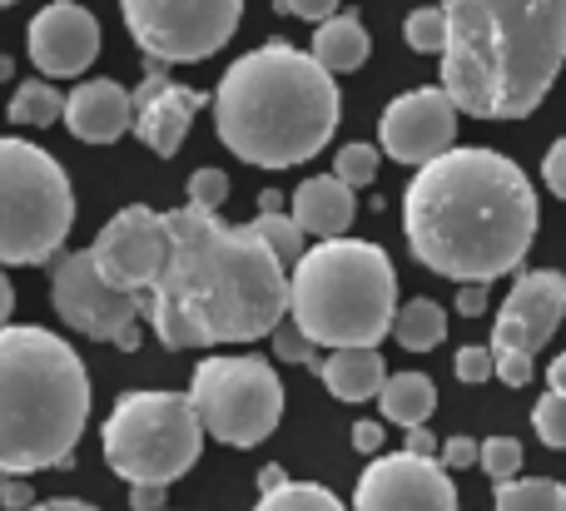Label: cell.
<instances>
[{
	"instance_id": "30bf717a",
	"label": "cell",
	"mask_w": 566,
	"mask_h": 511,
	"mask_svg": "<svg viewBox=\"0 0 566 511\" xmlns=\"http://www.w3.org/2000/svg\"><path fill=\"white\" fill-rule=\"evenodd\" d=\"M135 45L159 65H195L229 45L244 0H119Z\"/></svg>"
},
{
	"instance_id": "8992f818",
	"label": "cell",
	"mask_w": 566,
	"mask_h": 511,
	"mask_svg": "<svg viewBox=\"0 0 566 511\" xmlns=\"http://www.w3.org/2000/svg\"><path fill=\"white\" fill-rule=\"evenodd\" d=\"M289 318L318 348H378L398 318L392 258L368 238H323L289 274Z\"/></svg>"
},
{
	"instance_id": "5b68a950",
	"label": "cell",
	"mask_w": 566,
	"mask_h": 511,
	"mask_svg": "<svg viewBox=\"0 0 566 511\" xmlns=\"http://www.w3.org/2000/svg\"><path fill=\"white\" fill-rule=\"evenodd\" d=\"M90 423V373L50 328H0V472L65 467Z\"/></svg>"
},
{
	"instance_id": "2e32d148",
	"label": "cell",
	"mask_w": 566,
	"mask_h": 511,
	"mask_svg": "<svg viewBox=\"0 0 566 511\" xmlns=\"http://www.w3.org/2000/svg\"><path fill=\"white\" fill-rule=\"evenodd\" d=\"M566 318V278L552 268H532L512 284L507 304L497 313L492 328V348H522L537 358V348L557 333V323Z\"/></svg>"
},
{
	"instance_id": "f35d334b",
	"label": "cell",
	"mask_w": 566,
	"mask_h": 511,
	"mask_svg": "<svg viewBox=\"0 0 566 511\" xmlns=\"http://www.w3.org/2000/svg\"><path fill=\"white\" fill-rule=\"evenodd\" d=\"M129 507L135 511H165V482H129Z\"/></svg>"
},
{
	"instance_id": "bcb514c9",
	"label": "cell",
	"mask_w": 566,
	"mask_h": 511,
	"mask_svg": "<svg viewBox=\"0 0 566 511\" xmlns=\"http://www.w3.org/2000/svg\"><path fill=\"white\" fill-rule=\"evenodd\" d=\"M547 383H552V393H566V353L547 368Z\"/></svg>"
},
{
	"instance_id": "1f68e13d",
	"label": "cell",
	"mask_w": 566,
	"mask_h": 511,
	"mask_svg": "<svg viewBox=\"0 0 566 511\" xmlns=\"http://www.w3.org/2000/svg\"><path fill=\"white\" fill-rule=\"evenodd\" d=\"M274 353L283 358V363H308V368H323L318 358V343H313L308 333H303L293 318H283V323L274 328Z\"/></svg>"
},
{
	"instance_id": "ba28073f",
	"label": "cell",
	"mask_w": 566,
	"mask_h": 511,
	"mask_svg": "<svg viewBox=\"0 0 566 511\" xmlns=\"http://www.w3.org/2000/svg\"><path fill=\"white\" fill-rule=\"evenodd\" d=\"M199 447L205 417L189 393H125L105 423V462L125 482H179Z\"/></svg>"
},
{
	"instance_id": "7a4b0ae2",
	"label": "cell",
	"mask_w": 566,
	"mask_h": 511,
	"mask_svg": "<svg viewBox=\"0 0 566 511\" xmlns=\"http://www.w3.org/2000/svg\"><path fill=\"white\" fill-rule=\"evenodd\" d=\"M402 234L422 268L458 284H492L512 274L537 238V189L497 149L452 145L412 174Z\"/></svg>"
},
{
	"instance_id": "e0dca14e",
	"label": "cell",
	"mask_w": 566,
	"mask_h": 511,
	"mask_svg": "<svg viewBox=\"0 0 566 511\" xmlns=\"http://www.w3.org/2000/svg\"><path fill=\"white\" fill-rule=\"evenodd\" d=\"M165 70L169 65L155 60L145 85L135 89V135H139V145H149L159 159H175L179 145H185V135H189V125H195L199 105H209V99L199 95V89L175 85Z\"/></svg>"
},
{
	"instance_id": "603a6c76",
	"label": "cell",
	"mask_w": 566,
	"mask_h": 511,
	"mask_svg": "<svg viewBox=\"0 0 566 511\" xmlns=\"http://www.w3.org/2000/svg\"><path fill=\"white\" fill-rule=\"evenodd\" d=\"M392 338H398L408 353H432V348L448 338V313H442L432 298H412V304H402L398 318H392Z\"/></svg>"
},
{
	"instance_id": "c3c4849f",
	"label": "cell",
	"mask_w": 566,
	"mask_h": 511,
	"mask_svg": "<svg viewBox=\"0 0 566 511\" xmlns=\"http://www.w3.org/2000/svg\"><path fill=\"white\" fill-rule=\"evenodd\" d=\"M10 75H15V65H10L6 55H0V79H10Z\"/></svg>"
},
{
	"instance_id": "5bb4252c",
	"label": "cell",
	"mask_w": 566,
	"mask_h": 511,
	"mask_svg": "<svg viewBox=\"0 0 566 511\" xmlns=\"http://www.w3.org/2000/svg\"><path fill=\"white\" fill-rule=\"evenodd\" d=\"M458 99L448 95L442 85L428 89H408L398 95L378 119V145L388 159L398 164H428V159L448 155L452 139H458Z\"/></svg>"
},
{
	"instance_id": "484cf974",
	"label": "cell",
	"mask_w": 566,
	"mask_h": 511,
	"mask_svg": "<svg viewBox=\"0 0 566 511\" xmlns=\"http://www.w3.org/2000/svg\"><path fill=\"white\" fill-rule=\"evenodd\" d=\"M254 511H348V507L318 482H283L274 492L259 497Z\"/></svg>"
},
{
	"instance_id": "52a82bcc",
	"label": "cell",
	"mask_w": 566,
	"mask_h": 511,
	"mask_svg": "<svg viewBox=\"0 0 566 511\" xmlns=\"http://www.w3.org/2000/svg\"><path fill=\"white\" fill-rule=\"evenodd\" d=\"M75 228V189L55 155L0 135V264H50Z\"/></svg>"
},
{
	"instance_id": "7402d4cb",
	"label": "cell",
	"mask_w": 566,
	"mask_h": 511,
	"mask_svg": "<svg viewBox=\"0 0 566 511\" xmlns=\"http://www.w3.org/2000/svg\"><path fill=\"white\" fill-rule=\"evenodd\" d=\"M378 407H382V423H398L408 433V427H422L432 417L438 387H432L428 373H392L378 393Z\"/></svg>"
},
{
	"instance_id": "4dcf8cb0",
	"label": "cell",
	"mask_w": 566,
	"mask_h": 511,
	"mask_svg": "<svg viewBox=\"0 0 566 511\" xmlns=\"http://www.w3.org/2000/svg\"><path fill=\"white\" fill-rule=\"evenodd\" d=\"M532 427L547 447L566 453V393H547L537 407H532Z\"/></svg>"
},
{
	"instance_id": "d6a6232c",
	"label": "cell",
	"mask_w": 566,
	"mask_h": 511,
	"mask_svg": "<svg viewBox=\"0 0 566 511\" xmlns=\"http://www.w3.org/2000/svg\"><path fill=\"white\" fill-rule=\"evenodd\" d=\"M229 199V174L224 169H195L189 174V204H199V209H214L219 214V204Z\"/></svg>"
},
{
	"instance_id": "ffe728a7",
	"label": "cell",
	"mask_w": 566,
	"mask_h": 511,
	"mask_svg": "<svg viewBox=\"0 0 566 511\" xmlns=\"http://www.w3.org/2000/svg\"><path fill=\"white\" fill-rule=\"evenodd\" d=\"M318 377L338 403H368V397L382 393L388 368H382L378 348H333V353L323 358Z\"/></svg>"
},
{
	"instance_id": "6da1fadb",
	"label": "cell",
	"mask_w": 566,
	"mask_h": 511,
	"mask_svg": "<svg viewBox=\"0 0 566 511\" xmlns=\"http://www.w3.org/2000/svg\"><path fill=\"white\" fill-rule=\"evenodd\" d=\"M175 258L165 278L149 288V328L179 348L254 343L289 318V268L254 224H219L214 209L185 204L169 214Z\"/></svg>"
},
{
	"instance_id": "d590c367",
	"label": "cell",
	"mask_w": 566,
	"mask_h": 511,
	"mask_svg": "<svg viewBox=\"0 0 566 511\" xmlns=\"http://www.w3.org/2000/svg\"><path fill=\"white\" fill-rule=\"evenodd\" d=\"M542 179H547V189L566 204V135L547 149V159H542Z\"/></svg>"
},
{
	"instance_id": "ac0fdd59",
	"label": "cell",
	"mask_w": 566,
	"mask_h": 511,
	"mask_svg": "<svg viewBox=\"0 0 566 511\" xmlns=\"http://www.w3.org/2000/svg\"><path fill=\"white\" fill-rule=\"evenodd\" d=\"M65 125L85 145H115L125 129H135V95L115 79H85L65 95Z\"/></svg>"
},
{
	"instance_id": "836d02e7",
	"label": "cell",
	"mask_w": 566,
	"mask_h": 511,
	"mask_svg": "<svg viewBox=\"0 0 566 511\" xmlns=\"http://www.w3.org/2000/svg\"><path fill=\"white\" fill-rule=\"evenodd\" d=\"M452 368H458L462 383H488V377H497V353L482 348V343H472V348H462Z\"/></svg>"
},
{
	"instance_id": "f546056e",
	"label": "cell",
	"mask_w": 566,
	"mask_h": 511,
	"mask_svg": "<svg viewBox=\"0 0 566 511\" xmlns=\"http://www.w3.org/2000/svg\"><path fill=\"white\" fill-rule=\"evenodd\" d=\"M482 472L492 477V482H512V477L522 472V443L517 437H488L482 443Z\"/></svg>"
},
{
	"instance_id": "d6986e66",
	"label": "cell",
	"mask_w": 566,
	"mask_h": 511,
	"mask_svg": "<svg viewBox=\"0 0 566 511\" xmlns=\"http://www.w3.org/2000/svg\"><path fill=\"white\" fill-rule=\"evenodd\" d=\"M353 214H358V204H353V184L338 179V174H313L308 184L293 189V219L318 238H343L348 224H353Z\"/></svg>"
},
{
	"instance_id": "7dc6e473",
	"label": "cell",
	"mask_w": 566,
	"mask_h": 511,
	"mask_svg": "<svg viewBox=\"0 0 566 511\" xmlns=\"http://www.w3.org/2000/svg\"><path fill=\"white\" fill-rule=\"evenodd\" d=\"M289 482V477L279 472V467H264V472H259V492H274V487H283Z\"/></svg>"
},
{
	"instance_id": "681fc988",
	"label": "cell",
	"mask_w": 566,
	"mask_h": 511,
	"mask_svg": "<svg viewBox=\"0 0 566 511\" xmlns=\"http://www.w3.org/2000/svg\"><path fill=\"white\" fill-rule=\"evenodd\" d=\"M6 6H15V0H0V10H6Z\"/></svg>"
},
{
	"instance_id": "7c38bea8",
	"label": "cell",
	"mask_w": 566,
	"mask_h": 511,
	"mask_svg": "<svg viewBox=\"0 0 566 511\" xmlns=\"http://www.w3.org/2000/svg\"><path fill=\"white\" fill-rule=\"evenodd\" d=\"M99 274L115 288H129V294H149V288L165 278L169 258H175V228H169V214H155L149 204H129L109 219L105 228L90 244Z\"/></svg>"
},
{
	"instance_id": "ab89813d",
	"label": "cell",
	"mask_w": 566,
	"mask_h": 511,
	"mask_svg": "<svg viewBox=\"0 0 566 511\" xmlns=\"http://www.w3.org/2000/svg\"><path fill=\"white\" fill-rule=\"evenodd\" d=\"M458 313H462V318H482V313H488V284H462Z\"/></svg>"
},
{
	"instance_id": "7bdbcfd3",
	"label": "cell",
	"mask_w": 566,
	"mask_h": 511,
	"mask_svg": "<svg viewBox=\"0 0 566 511\" xmlns=\"http://www.w3.org/2000/svg\"><path fill=\"white\" fill-rule=\"evenodd\" d=\"M30 511H99V507H90V502H75V497H55V502H35Z\"/></svg>"
},
{
	"instance_id": "f6af8a7d",
	"label": "cell",
	"mask_w": 566,
	"mask_h": 511,
	"mask_svg": "<svg viewBox=\"0 0 566 511\" xmlns=\"http://www.w3.org/2000/svg\"><path fill=\"white\" fill-rule=\"evenodd\" d=\"M115 348H119V353H135V348H139V323L119 328V333H115Z\"/></svg>"
},
{
	"instance_id": "cb8c5ba5",
	"label": "cell",
	"mask_w": 566,
	"mask_h": 511,
	"mask_svg": "<svg viewBox=\"0 0 566 511\" xmlns=\"http://www.w3.org/2000/svg\"><path fill=\"white\" fill-rule=\"evenodd\" d=\"M6 115H10V125L50 129V125H60V119H65V95H60L50 79H25V85H15Z\"/></svg>"
},
{
	"instance_id": "60d3db41",
	"label": "cell",
	"mask_w": 566,
	"mask_h": 511,
	"mask_svg": "<svg viewBox=\"0 0 566 511\" xmlns=\"http://www.w3.org/2000/svg\"><path fill=\"white\" fill-rule=\"evenodd\" d=\"M353 447H358V453H378V447H382V423H358V427H353Z\"/></svg>"
},
{
	"instance_id": "9a60e30c",
	"label": "cell",
	"mask_w": 566,
	"mask_h": 511,
	"mask_svg": "<svg viewBox=\"0 0 566 511\" xmlns=\"http://www.w3.org/2000/svg\"><path fill=\"white\" fill-rule=\"evenodd\" d=\"M25 45H30V65L45 79H75L99 55V20L75 0H50L30 20Z\"/></svg>"
},
{
	"instance_id": "4316f807",
	"label": "cell",
	"mask_w": 566,
	"mask_h": 511,
	"mask_svg": "<svg viewBox=\"0 0 566 511\" xmlns=\"http://www.w3.org/2000/svg\"><path fill=\"white\" fill-rule=\"evenodd\" d=\"M254 228L269 238V248H274L283 264H298V258H303V234H308V228H303L293 214H279V209H259Z\"/></svg>"
},
{
	"instance_id": "f1b7e54d",
	"label": "cell",
	"mask_w": 566,
	"mask_h": 511,
	"mask_svg": "<svg viewBox=\"0 0 566 511\" xmlns=\"http://www.w3.org/2000/svg\"><path fill=\"white\" fill-rule=\"evenodd\" d=\"M333 174L348 179L353 189H358V184H373V179H378V149L363 145V139H348V145L338 149V159H333Z\"/></svg>"
},
{
	"instance_id": "e575fe53",
	"label": "cell",
	"mask_w": 566,
	"mask_h": 511,
	"mask_svg": "<svg viewBox=\"0 0 566 511\" xmlns=\"http://www.w3.org/2000/svg\"><path fill=\"white\" fill-rule=\"evenodd\" d=\"M492 353H497V377L507 387L532 383V353H522V348H492Z\"/></svg>"
},
{
	"instance_id": "3957f363",
	"label": "cell",
	"mask_w": 566,
	"mask_h": 511,
	"mask_svg": "<svg viewBox=\"0 0 566 511\" xmlns=\"http://www.w3.org/2000/svg\"><path fill=\"white\" fill-rule=\"evenodd\" d=\"M442 89L472 119H527L566 65V0H442Z\"/></svg>"
},
{
	"instance_id": "d4e9b609",
	"label": "cell",
	"mask_w": 566,
	"mask_h": 511,
	"mask_svg": "<svg viewBox=\"0 0 566 511\" xmlns=\"http://www.w3.org/2000/svg\"><path fill=\"white\" fill-rule=\"evenodd\" d=\"M492 511H566V482L552 477H512L497 487V507Z\"/></svg>"
},
{
	"instance_id": "4fadbf2b",
	"label": "cell",
	"mask_w": 566,
	"mask_h": 511,
	"mask_svg": "<svg viewBox=\"0 0 566 511\" xmlns=\"http://www.w3.org/2000/svg\"><path fill=\"white\" fill-rule=\"evenodd\" d=\"M358 511H458V487L448 477V462L422 453H388L373 457L368 472L353 492Z\"/></svg>"
},
{
	"instance_id": "83f0119b",
	"label": "cell",
	"mask_w": 566,
	"mask_h": 511,
	"mask_svg": "<svg viewBox=\"0 0 566 511\" xmlns=\"http://www.w3.org/2000/svg\"><path fill=\"white\" fill-rule=\"evenodd\" d=\"M402 40H408L418 55H442L448 50V10H412L408 20H402Z\"/></svg>"
},
{
	"instance_id": "b9f144b4",
	"label": "cell",
	"mask_w": 566,
	"mask_h": 511,
	"mask_svg": "<svg viewBox=\"0 0 566 511\" xmlns=\"http://www.w3.org/2000/svg\"><path fill=\"white\" fill-rule=\"evenodd\" d=\"M408 453H422V457L438 453V443H432L428 427H408Z\"/></svg>"
},
{
	"instance_id": "8d00e7d4",
	"label": "cell",
	"mask_w": 566,
	"mask_h": 511,
	"mask_svg": "<svg viewBox=\"0 0 566 511\" xmlns=\"http://www.w3.org/2000/svg\"><path fill=\"white\" fill-rule=\"evenodd\" d=\"M442 462L448 467H482V443H472V437H448L442 443Z\"/></svg>"
},
{
	"instance_id": "ee69618b",
	"label": "cell",
	"mask_w": 566,
	"mask_h": 511,
	"mask_svg": "<svg viewBox=\"0 0 566 511\" xmlns=\"http://www.w3.org/2000/svg\"><path fill=\"white\" fill-rule=\"evenodd\" d=\"M10 308H15V288H10V278L0 274V328L10 323Z\"/></svg>"
},
{
	"instance_id": "44dd1931",
	"label": "cell",
	"mask_w": 566,
	"mask_h": 511,
	"mask_svg": "<svg viewBox=\"0 0 566 511\" xmlns=\"http://www.w3.org/2000/svg\"><path fill=\"white\" fill-rule=\"evenodd\" d=\"M313 55H318V65H328L333 75H353V70L368 65L373 55V40L368 30H363V15H333L323 20L318 30H313Z\"/></svg>"
},
{
	"instance_id": "277c9868",
	"label": "cell",
	"mask_w": 566,
	"mask_h": 511,
	"mask_svg": "<svg viewBox=\"0 0 566 511\" xmlns=\"http://www.w3.org/2000/svg\"><path fill=\"white\" fill-rule=\"evenodd\" d=\"M338 129V85L318 55L274 40L224 70L214 89V135L244 164L293 169Z\"/></svg>"
},
{
	"instance_id": "74e56055",
	"label": "cell",
	"mask_w": 566,
	"mask_h": 511,
	"mask_svg": "<svg viewBox=\"0 0 566 511\" xmlns=\"http://www.w3.org/2000/svg\"><path fill=\"white\" fill-rule=\"evenodd\" d=\"M279 10H289V15L308 20V25H323V20L338 15V0H279Z\"/></svg>"
},
{
	"instance_id": "9c48e42d",
	"label": "cell",
	"mask_w": 566,
	"mask_h": 511,
	"mask_svg": "<svg viewBox=\"0 0 566 511\" xmlns=\"http://www.w3.org/2000/svg\"><path fill=\"white\" fill-rule=\"evenodd\" d=\"M205 433L219 437L224 447H259L274 437L283 417V383L279 373L254 353L239 358H205L189 383Z\"/></svg>"
},
{
	"instance_id": "8fae6325",
	"label": "cell",
	"mask_w": 566,
	"mask_h": 511,
	"mask_svg": "<svg viewBox=\"0 0 566 511\" xmlns=\"http://www.w3.org/2000/svg\"><path fill=\"white\" fill-rule=\"evenodd\" d=\"M50 304L65 318L75 333L99 338V343H115L119 328L139 323L149 298L129 294V288H115L105 274H99L95 254H60L55 258V278H50Z\"/></svg>"
}]
</instances>
